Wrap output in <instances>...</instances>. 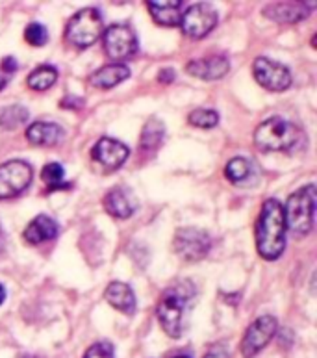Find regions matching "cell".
<instances>
[{
	"label": "cell",
	"instance_id": "6da1fadb",
	"mask_svg": "<svg viewBox=\"0 0 317 358\" xmlns=\"http://www.w3.org/2000/svg\"><path fill=\"white\" fill-rule=\"evenodd\" d=\"M197 288L188 278L171 284L161 294L156 306V315L167 336L180 338L186 331V321L195 305Z\"/></svg>",
	"mask_w": 317,
	"mask_h": 358
},
{
	"label": "cell",
	"instance_id": "7a4b0ae2",
	"mask_svg": "<svg viewBox=\"0 0 317 358\" xmlns=\"http://www.w3.org/2000/svg\"><path fill=\"white\" fill-rule=\"evenodd\" d=\"M284 208L277 199H267L256 221V251L264 260H277L286 249Z\"/></svg>",
	"mask_w": 317,
	"mask_h": 358
},
{
	"label": "cell",
	"instance_id": "3957f363",
	"mask_svg": "<svg viewBox=\"0 0 317 358\" xmlns=\"http://www.w3.org/2000/svg\"><path fill=\"white\" fill-rule=\"evenodd\" d=\"M316 186L308 184L288 199L284 210L286 229H290L295 236H307L312 232L316 221Z\"/></svg>",
	"mask_w": 317,
	"mask_h": 358
},
{
	"label": "cell",
	"instance_id": "277c9868",
	"mask_svg": "<svg viewBox=\"0 0 317 358\" xmlns=\"http://www.w3.org/2000/svg\"><path fill=\"white\" fill-rule=\"evenodd\" d=\"M301 138V130L284 117H269L254 130V143L262 150H290Z\"/></svg>",
	"mask_w": 317,
	"mask_h": 358
},
{
	"label": "cell",
	"instance_id": "5b68a950",
	"mask_svg": "<svg viewBox=\"0 0 317 358\" xmlns=\"http://www.w3.org/2000/svg\"><path fill=\"white\" fill-rule=\"evenodd\" d=\"M103 36V15L97 8H84L71 17L65 38L76 48L91 47Z\"/></svg>",
	"mask_w": 317,
	"mask_h": 358
},
{
	"label": "cell",
	"instance_id": "8992f818",
	"mask_svg": "<svg viewBox=\"0 0 317 358\" xmlns=\"http://www.w3.org/2000/svg\"><path fill=\"white\" fill-rule=\"evenodd\" d=\"M172 245H175V251L180 258L188 260V262H199L210 252L214 240L206 230L184 227V229L177 230Z\"/></svg>",
	"mask_w": 317,
	"mask_h": 358
},
{
	"label": "cell",
	"instance_id": "52a82bcc",
	"mask_svg": "<svg viewBox=\"0 0 317 358\" xmlns=\"http://www.w3.org/2000/svg\"><path fill=\"white\" fill-rule=\"evenodd\" d=\"M34 171L30 164L22 160H10L0 166V201L11 199L27 192L32 184Z\"/></svg>",
	"mask_w": 317,
	"mask_h": 358
},
{
	"label": "cell",
	"instance_id": "ba28073f",
	"mask_svg": "<svg viewBox=\"0 0 317 358\" xmlns=\"http://www.w3.org/2000/svg\"><path fill=\"white\" fill-rule=\"evenodd\" d=\"M279 329V321L273 315H260L249 325L247 332L242 340V357L254 358L262 349L273 340L274 332Z\"/></svg>",
	"mask_w": 317,
	"mask_h": 358
},
{
	"label": "cell",
	"instance_id": "9c48e42d",
	"mask_svg": "<svg viewBox=\"0 0 317 358\" xmlns=\"http://www.w3.org/2000/svg\"><path fill=\"white\" fill-rule=\"evenodd\" d=\"M182 30L189 38L200 39L217 27V13L208 2H199V4L189 6L182 13Z\"/></svg>",
	"mask_w": 317,
	"mask_h": 358
},
{
	"label": "cell",
	"instance_id": "30bf717a",
	"mask_svg": "<svg viewBox=\"0 0 317 358\" xmlns=\"http://www.w3.org/2000/svg\"><path fill=\"white\" fill-rule=\"evenodd\" d=\"M104 48L112 59H128L138 52V38L134 30L126 24H112L104 32Z\"/></svg>",
	"mask_w": 317,
	"mask_h": 358
},
{
	"label": "cell",
	"instance_id": "8fae6325",
	"mask_svg": "<svg viewBox=\"0 0 317 358\" xmlns=\"http://www.w3.org/2000/svg\"><path fill=\"white\" fill-rule=\"evenodd\" d=\"M253 73L256 82L267 91H286L291 86L290 69L279 62L264 58V56L254 59Z\"/></svg>",
	"mask_w": 317,
	"mask_h": 358
},
{
	"label": "cell",
	"instance_id": "7c38bea8",
	"mask_svg": "<svg viewBox=\"0 0 317 358\" xmlns=\"http://www.w3.org/2000/svg\"><path fill=\"white\" fill-rule=\"evenodd\" d=\"M93 160L98 162L106 169H119L124 162L128 160V147L113 138H101L91 149Z\"/></svg>",
	"mask_w": 317,
	"mask_h": 358
},
{
	"label": "cell",
	"instance_id": "4fadbf2b",
	"mask_svg": "<svg viewBox=\"0 0 317 358\" xmlns=\"http://www.w3.org/2000/svg\"><path fill=\"white\" fill-rule=\"evenodd\" d=\"M316 2H271L264 8V15L280 24H293L304 21Z\"/></svg>",
	"mask_w": 317,
	"mask_h": 358
},
{
	"label": "cell",
	"instance_id": "5bb4252c",
	"mask_svg": "<svg viewBox=\"0 0 317 358\" xmlns=\"http://www.w3.org/2000/svg\"><path fill=\"white\" fill-rule=\"evenodd\" d=\"M230 71V62L226 56L215 54V56H208V58L191 59L186 65V73L200 80H221L223 76L228 75Z\"/></svg>",
	"mask_w": 317,
	"mask_h": 358
},
{
	"label": "cell",
	"instance_id": "9a60e30c",
	"mask_svg": "<svg viewBox=\"0 0 317 358\" xmlns=\"http://www.w3.org/2000/svg\"><path fill=\"white\" fill-rule=\"evenodd\" d=\"M59 227L58 223L49 217V215H38L36 220H32L28 223V227L22 232V238L30 245H41L45 241H52L58 238Z\"/></svg>",
	"mask_w": 317,
	"mask_h": 358
},
{
	"label": "cell",
	"instance_id": "2e32d148",
	"mask_svg": "<svg viewBox=\"0 0 317 358\" xmlns=\"http://www.w3.org/2000/svg\"><path fill=\"white\" fill-rule=\"evenodd\" d=\"M104 208L110 215L117 220H128L135 212V201L132 193L124 187H113L104 197Z\"/></svg>",
	"mask_w": 317,
	"mask_h": 358
},
{
	"label": "cell",
	"instance_id": "e0dca14e",
	"mask_svg": "<svg viewBox=\"0 0 317 358\" xmlns=\"http://www.w3.org/2000/svg\"><path fill=\"white\" fill-rule=\"evenodd\" d=\"M152 19L161 27H178L182 21L184 2L180 0H154L147 2Z\"/></svg>",
	"mask_w": 317,
	"mask_h": 358
},
{
	"label": "cell",
	"instance_id": "ac0fdd59",
	"mask_svg": "<svg viewBox=\"0 0 317 358\" xmlns=\"http://www.w3.org/2000/svg\"><path fill=\"white\" fill-rule=\"evenodd\" d=\"M104 299L115 308V310L123 312L126 315H132L135 312V295L132 292L128 284L124 282H110L108 284L106 292H104Z\"/></svg>",
	"mask_w": 317,
	"mask_h": 358
},
{
	"label": "cell",
	"instance_id": "d6986e66",
	"mask_svg": "<svg viewBox=\"0 0 317 358\" xmlns=\"http://www.w3.org/2000/svg\"><path fill=\"white\" fill-rule=\"evenodd\" d=\"M64 134V129L59 124L49 123V121H38V123L28 127L27 139L38 147H54L61 141Z\"/></svg>",
	"mask_w": 317,
	"mask_h": 358
},
{
	"label": "cell",
	"instance_id": "ffe728a7",
	"mask_svg": "<svg viewBox=\"0 0 317 358\" xmlns=\"http://www.w3.org/2000/svg\"><path fill=\"white\" fill-rule=\"evenodd\" d=\"M130 76V69L124 64H112L106 65L103 69H98L97 73L91 75V86L98 87V90H110V87L119 86L121 82H124Z\"/></svg>",
	"mask_w": 317,
	"mask_h": 358
},
{
	"label": "cell",
	"instance_id": "44dd1931",
	"mask_svg": "<svg viewBox=\"0 0 317 358\" xmlns=\"http://www.w3.org/2000/svg\"><path fill=\"white\" fill-rule=\"evenodd\" d=\"M165 138V127L161 123L160 119H151L149 123L143 127V132H141L140 147L143 152H152L156 150Z\"/></svg>",
	"mask_w": 317,
	"mask_h": 358
},
{
	"label": "cell",
	"instance_id": "7402d4cb",
	"mask_svg": "<svg viewBox=\"0 0 317 358\" xmlns=\"http://www.w3.org/2000/svg\"><path fill=\"white\" fill-rule=\"evenodd\" d=\"M56 80H58V71L52 65H39L38 69H34L27 78L28 87L34 91L50 90Z\"/></svg>",
	"mask_w": 317,
	"mask_h": 358
},
{
	"label": "cell",
	"instance_id": "603a6c76",
	"mask_svg": "<svg viewBox=\"0 0 317 358\" xmlns=\"http://www.w3.org/2000/svg\"><path fill=\"white\" fill-rule=\"evenodd\" d=\"M225 175L226 178L232 182V184H236V186H242L249 178L253 177V166H251V162L247 158H232L225 167Z\"/></svg>",
	"mask_w": 317,
	"mask_h": 358
},
{
	"label": "cell",
	"instance_id": "cb8c5ba5",
	"mask_svg": "<svg viewBox=\"0 0 317 358\" xmlns=\"http://www.w3.org/2000/svg\"><path fill=\"white\" fill-rule=\"evenodd\" d=\"M28 110L24 106L13 104V106L0 108V130H15L28 121Z\"/></svg>",
	"mask_w": 317,
	"mask_h": 358
},
{
	"label": "cell",
	"instance_id": "d4e9b609",
	"mask_svg": "<svg viewBox=\"0 0 317 358\" xmlns=\"http://www.w3.org/2000/svg\"><path fill=\"white\" fill-rule=\"evenodd\" d=\"M188 123L197 129H214L219 123V113L210 108H199L189 113Z\"/></svg>",
	"mask_w": 317,
	"mask_h": 358
},
{
	"label": "cell",
	"instance_id": "484cf974",
	"mask_svg": "<svg viewBox=\"0 0 317 358\" xmlns=\"http://www.w3.org/2000/svg\"><path fill=\"white\" fill-rule=\"evenodd\" d=\"M64 167H61V164H58V162H50V164H47V166L41 169V180H43L50 189L64 187Z\"/></svg>",
	"mask_w": 317,
	"mask_h": 358
},
{
	"label": "cell",
	"instance_id": "4316f807",
	"mask_svg": "<svg viewBox=\"0 0 317 358\" xmlns=\"http://www.w3.org/2000/svg\"><path fill=\"white\" fill-rule=\"evenodd\" d=\"M24 39L32 47H43V45L49 43V32H47V28L41 22H30L24 28Z\"/></svg>",
	"mask_w": 317,
	"mask_h": 358
},
{
	"label": "cell",
	"instance_id": "83f0119b",
	"mask_svg": "<svg viewBox=\"0 0 317 358\" xmlns=\"http://www.w3.org/2000/svg\"><path fill=\"white\" fill-rule=\"evenodd\" d=\"M84 358H113V345L108 342L93 343L86 351Z\"/></svg>",
	"mask_w": 317,
	"mask_h": 358
},
{
	"label": "cell",
	"instance_id": "f1b7e54d",
	"mask_svg": "<svg viewBox=\"0 0 317 358\" xmlns=\"http://www.w3.org/2000/svg\"><path fill=\"white\" fill-rule=\"evenodd\" d=\"M202 358H228V349L225 343H217Z\"/></svg>",
	"mask_w": 317,
	"mask_h": 358
},
{
	"label": "cell",
	"instance_id": "f546056e",
	"mask_svg": "<svg viewBox=\"0 0 317 358\" xmlns=\"http://www.w3.org/2000/svg\"><path fill=\"white\" fill-rule=\"evenodd\" d=\"M82 104H84V101L73 95L65 96L64 101H61V108H67V110H78V108H82Z\"/></svg>",
	"mask_w": 317,
	"mask_h": 358
},
{
	"label": "cell",
	"instance_id": "4dcf8cb0",
	"mask_svg": "<svg viewBox=\"0 0 317 358\" xmlns=\"http://www.w3.org/2000/svg\"><path fill=\"white\" fill-rule=\"evenodd\" d=\"M19 69V64H17V59L13 56H8V58L2 59V71H4L6 75L8 73H15Z\"/></svg>",
	"mask_w": 317,
	"mask_h": 358
},
{
	"label": "cell",
	"instance_id": "1f68e13d",
	"mask_svg": "<svg viewBox=\"0 0 317 358\" xmlns=\"http://www.w3.org/2000/svg\"><path fill=\"white\" fill-rule=\"evenodd\" d=\"M158 80H160L161 84H171V82L175 80V71L169 69V67L161 69L160 73H158Z\"/></svg>",
	"mask_w": 317,
	"mask_h": 358
},
{
	"label": "cell",
	"instance_id": "d6a6232c",
	"mask_svg": "<svg viewBox=\"0 0 317 358\" xmlns=\"http://www.w3.org/2000/svg\"><path fill=\"white\" fill-rule=\"evenodd\" d=\"M6 249V236H4V230H2V227H0V255L4 252Z\"/></svg>",
	"mask_w": 317,
	"mask_h": 358
},
{
	"label": "cell",
	"instance_id": "836d02e7",
	"mask_svg": "<svg viewBox=\"0 0 317 358\" xmlns=\"http://www.w3.org/2000/svg\"><path fill=\"white\" fill-rule=\"evenodd\" d=\"M8 82H10V78H8V75H0V91L4 90L6 86H8Z\"/></svg>",
	"mask_w": 317,
	"mask_h": 358
},
{
	"label": "cell",
	"instance_id": "e575fe53",
	"mask_svg": "<svg viewBox=\"0 0 317 358\" xmlns=\"http://www.w3.org/2000/svg\"><path fill=\"white\" fill-rule=\"evenodd\" d=\"M6 301V288L0 284V305Z\"/></svg>",
	"mask_w": 317,
	"mask_h": 358
},
{
	"label": "cell",
	"instance_id": "d590c367",
	"mask_svg": "<svg viewBox=\"0 0 317 358\" xmlns=\"http://www.w3.org/2000/svg\"><path fill=\"white\" fill-rule=\"evenodd\" d=\"M175 358H189L188 355H178V357H175Z\"/></svg>",
	"mask_w": 317,
	"mask_h": 358
},
{
	"label": "cell",
	"instance_id": "8d00e7d4",
	"mask_svg": "<svg viewBox=\"0 0 317 358\" xmlns=\"http://www.w3.org/2000/svg\"><path fill=\"white\" fill-rule=\"evenodd\" d=\"M21 358H36V357H32V355H22Z\"/></svg>",
	"mask_w": 317,
	"mask_h": 358
}]
</instances>
